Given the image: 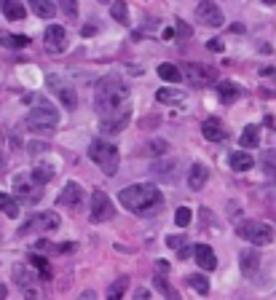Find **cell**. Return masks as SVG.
Here are the masks:
<instances>
[{
	"instance_id": "obj_1",
	"label": "cell",
	"mask_w": 276,
	"mask_h": 300,
	"mask_svg": "<svg viewBox=\"0 0 276 300\" xmlns=\"http://www.w3.org/2000/svg\"><path fill=\"white\" fill-rule=\"evenodd\" d=\"M129 83L118 75H105L94 86V107H97L100 118H113L129 113Z\"/></svg>"
},
{
	"instance_id": "obj_2",
	"label": "cell",
	"mask_w": 276,
	"mask_h": 300,
	"mask_svg": "<svg viewBox=\"0 0 276 300\" xmlns=\"http://www.w3.org/2000/svg\"><path fill=\"white\" fill-rule=\"evenodd\" d=\"M121 204L134 212V214H142V217H148V214H155V209L164 204V193L159 190V185L153 183H137V185H129L124 188L121 193H118Z\"/></svg>"
},
{
	"instance_id": "obj_3",
	"label": "cell",
	"mask_w": 276,
	"mask_h": 300,
	"mask_svg": "<svg viewBox=\"0 0 276 300\" xmlns=\"http://www.w3.org/2000/svg\"><path fill=\"white\" fill-rule=\"evenodd\" d=\"M89 158L97 164L107 177H113L118 172V161H121L118 158V148L107 139H91L89 142Z\"/></svg>"
},
{
	"instance_id": "obj_4",
	"label": "cell",
	"mask_w": 276,
	"mask_h": 300,
	"mask_svg": "<svg viewBox=\"0 0 276 300\" xmlns=\"http://www.w3.org/2000/svg\"><path fill=\"white\" fill-rule=\"evenodd\" d=\"M236 236L249 244H255V247H268L276 238V228L263 223V220H244L236 225Z\"/></svg>"
},
{
	"instance_id": "obj_5",
	"label": "cell",
	"mask_w": 276,
	"mask_h": 300,
	"mask_svg": "<svg viewBox=\"0 0 276 300\" xmlns=\"http://www.w3.org/2000/svg\"><path fill=\"white\" fill-rule=\"evenodd\" d=\"M59 124V110L56 105L49 99H38V105H32V110L27 115V129L30 131H54Z\"/></svg>"
},
{
	"instance_id": "obj_6",
	"label": "cell",
	"mask_w": 276,
	"mask_h": 300,
	"mask_svg": "<svg viewBox=\"0 0 276 300\" xmlns=\"http://www.w3.org/2000/svg\"><path fill=\"white\" fill-rule=\"evenodd\" d=\"M59 228V214L56 212H35L32 217H27V223L19 225V236H27V233H35V231H56Z\"/></svg>"
},
{
	"instance_id": "obj_7",
	"label": "cell",
	"mask_w": 276,
	"mask_h": 300,
	"mask_svg": "<svg viewBox=\"0 0 276 300\" xmlns=\"http://www.w3.org/2000/svg\"><path fill=\"white\" fill-rule=\"evenodd\" d=\"M113 214H115V207H113L110 196H107L105 190H94L91 204H89V220L91 223H107V220H113Z\"/></svg>"
},
{
	"instance_id": "obj_8",
	"label": "cell",
	"mask_w": 276,
	"mask_h": 300,
	"mask_svg": "<svg viewBox=\"0 0 276 300\" xmlns=\"http://www.w3.org/2000/svg\"><path fill=\"white\" fill-rule=\"evenodd\" d=\"M183 73H185L188 83H193V86H212V83H218V70L201 65V62H185Z\"/></svg>"
},
{
	"instance_id": "obj_9",
	"label": "cell",
	"mask_w": 276,
	"mask_h": 300,
	"mask_svg": "<svg viewBox=\"0 0 276 300\" xmlns=\"http://www.w3.org/2000/svg\"><path fill=\"white\" fill-rule=\"evenodd\" d=\"M41 183H38V179H35L32 174L27 177V174H19L16 179H14V190H16V196L22 198V201H25V204H35V201H41Z\"/></svg>"
},
{
	"instance_id": "obj_10",
	"label": "cell",
	"mask_w": 276,
	"mask_h": 300,
	"mask_svg": "<svg viewBox=\"0 0 276 300\" xmlns=\"http://www.w3.org/2000/svg\"><path fill=\"white\" fill-rule=\"evenodd\" d=\"M196 19L201 22L204 27H220L225 22L223 11H220V6L214 3V0H201V3L196 6Z\"/></svg>"
},
{
	"instance_id": "obj_11",
	"label": "cell",
	"mask_w": 276,
	"mask_h": 300,
	"mask_svg": "<svg viewBox=\"0 0 276 300\" xmlns=\"http://www.w3.org/2000/svg\"><path fill=\"white\" fill-rule=\"evenodd\" d=\"M49 86L54 89V94L59 97V102H62L67 110H75L78 107V94H75V89L70 86V83H65L59 75H49Z\"/></svg>"
},
{
	"instance_id": "obj_12",
	"label": "cell",
	"mask_w": 276,
	"mask_h": 300,
	"mask_svg": "<svg viewBox=\"0 0 276 300\" xmlns=\"http://www.w3.org/2000/svg\"><path fill=\"white\" fill-rule=\"evenodd\" d=\"M43 43L51 54H62L67 49V30L59 27V25H49L43 32Z\"/></svg>"
},
{
	"instance_id": "obj_13",
	"label": "cell",
	"mask_w": 276,
	"mask_h": 300,
	"mask_svg": "<svg viewBox=\"0 0 276 300\" xmlns=\"http://www.w3.org/2000/svg\"><path fill=\"white\" fill-rule=\"evenodd\" d=\"M59 207H70V209H81L83 201H86V190H83L78 183H67L59 193Z\"/></svg>"
},
{
	"instance_id": "obj_14",
	"label": "cell",
	"mask_w": 276,
	"mask_h": 300,
	"mask_svg": "<svg viewBox=\"0 0 276 300\" xmlns=\"http://www.w3.org/2000/svg\"><path fill=\"white\" fill-rule=\"evenodd\" d=\"M11 273H14V282L22 292H30L32 297H38V290H35V279H41V276H35L27 266H22V263H16L14 268H11Z\"/></svg>"
},
{
	"instance_id": "obj_15",
	"label": "cell",
	"mask_w": 276,
	"mask_h": 300,
	"mask_svg": "<svg viewBox=\"0 0 276 300\" xmlns=\"http://www.w3.org/2000/svg\"><path fill=\"white\" fill-rule=\"evenodd\" d=\"M239 266H242V273L247 279H255L258 268H260V255L255 249H242L239 252Z\"/></svg>"
},
{
	"instance_id": "obj_16",
	"label": "cell",
	"mask_w": 276,
	"mask_h": 300,
	"mask_svg": "<svg viewBox=\"0 0 276 300\" xmlns=\"http://www.w3.org/2000/svg\"><path fill=\"white\" fill-rule=\"evenodd\" d=\"M193 257H196L201 271H214V268H218V257H214V249L209 244H196Z\"/></svg>"
},
{
	"instance_id": "obj_17",
	"label": "cell",
	"mask_w": 276,
	"mask_h": 300,
	"mask_svg": "<svg viewBox=\"0 0 276 300\" xmlns=\"http://www.w3.org/2000/svg\"><path fill=\"white\" fill-rule=\"evenodd\" d=\"M201 134L207 137L209 142H223L228 137V131H225L223 121H218V118H207V121L201 124Z\"/></svg>"
},
{
	"instance_id": "obj_18",
	"label": "cell",
	"mask_w": 276,
	"mask_h": 300,
	"mask_svg": "<svg viewBox=\"0 0 276 300\" xmlns=\"http://www.w3.org/2000/svg\"><path fill=\"white\" fill-rule=\"evenodd\" d=\"M207 179H209V169L204 164L190 166V172H188V188L190 190H201L204 185H207Z\"/></svg>"
},
{
	"instance_id": "obj_19",
	"label": "cell",
	"mask_w": 276,
	"mask_h": 300,
	"mask_svg": "<svg viewBox=\"0 0 276 300\" xmlns=\"http://www.w3.org/2000/svg\"><path fill=\"white\" fill-rule=\"evenodd\" d=\"M228 164H231L233 172H249L252 166H255V158H252L247 150H236V153L228 155Z\"/></svg>"
},
{
	"instance_id": "obj_20",
	"label": "cell",
	"mask_w": 276,
	"mask_h": 300,
	"mask_svg": "<svg viewBox=\"0 0 276 300\" xmlns=\"http://www.w3.org/2000/svg\"><path fill=\"white\" fill-rule=\"evenodd\" d=\"M131 113H121V115H113V118H102V131L105 134H118V131H124L126 124H129Z\"/></svg>"
},
{
	"instance_id": "obj_21",
	"label": "cell",
	"mask_w": 276,
	"mask_h": 300,
	"mask_svg": "<svg viewBox=\"0 0 276 300\" xmlns=\"http://www.w3.org/2000/svg\"><path fill=\"white\" fill-rule=\"evenodd\" d=\"M0 8H3V16L11 19V22H22L27 16V8H25V3H19V0H3Z\"/></svg>"
},
{
	"instance_id": "obj_22",
	"label": "cell",
	"mask_w": 276,
	"mask_h": 300,
	"mask_svg": "<svg viewBox=\"0 0 276 300\" xmlns=\"http://www.w3.org/2000/svg\"><path fill=\"white\" fill-rule=\"evenodd\" d=\"M218 91H220V102L223 105H233L239 97H242V89H239L233 81H220L218 83Z\"/></svg>"
},
{
	"instance_id": "obj_23",
	"label": "cell",
	"mask_w": 276,
	"mask_h": 300,
	"mask_svg": "<svg viewBox=\"0 0 276 300\" xmlns=\"http://www.w3.org/2000/svg\"><path fill=\"white\" fill-rule=\"evenodd\" d=\"M188 94L183 89H159L155 91V102L161 105H177V102H185Z\"/></svg>"
},
{
	"instance_id": "obj_24",
	"label": "cell",
	"mask_w": 276,
	"mask_h": 300,
	"mask_svg": "<svg viewBox=\"0 0 276 300\" xmlns=\"http://www.w3.org/2000/svg\"><path fill=\"white\" fill-rule=\"evenodd\" d=\"M159 75L166 81V83H180L183 81V70H180L177 65H172V62H164V65H159Z\"/></svg>"
},
{
	"instance_id": "obj_25",
	"label": "cell",
	"mask_w": 276,
	"mask_h": 300,
	"mask_svg": "<svg viewBox=\"0 0 276 300\" xmlns=\"http://www.w3.org/2000/svg\"><path fill=\"white\" fill-rule=\"evenodd\" d=\"M27 3H30V8H32L41 19H54V14H56V8H54L51 0H27Z\"/></svg>"
},
{
	"instance_id": "obj_26",
	"label": "cell",
	"mask_w": 276,
	"mask_h": 300,
	"mask_svg": "<svg viewBox=\"0 0 276 300\" xmlns=\"http://www.w3.org/2000/svg\"><path fill=\"white\" fill-rule=\"evenodd\" d=\"M260 166H263V172H266V177L276 183V148H271L260 155Z\"/></svg>"
},
{
	"instance_id": "obj_27",
	"label": "cell",
	"mask_w": 276,
	"mask_h": 300,
	"mask_svg": "<svg viewBox=\"0 0 276 300\" xmlns=\"http://www.w3.org/2000/svg\"><path fill=\"white\" fill-rule=\"evenodd\" d=\"M0 46H6V49H25V46H30V38L27 35H6V32H0Z\"/></svg>"
},
{
	"instance_id": "obj_28",
	"label": "cell",
	"mask_w": 276,
	"mask_h": 300,
	"mask_svg": "<svg viewBox=\"0 0 276 300\" xmlns=\"http://www.w3.org/2000/svg\"><path fill=\"white\" fill-rule=\"evenodd\" d=\"M258 142H260V126H255V124L244 126V131H242V148H258Z\"/></svg>"
},
{
	"instance_id": "obj_29",
	"label": "cell",
	"mask_w": 276,
	"mask_h": 300,
	"mask_svg": "<svg viewBox=\"0 0 276 300\" xmlns=\"http://www.w3.org/2000/svg\"><path fill=\"white\" fill-rule=\"evenodd\" d=\"M0 212H6V217H11V220L19 217V204L8 193H3V190H0Z\"/></svg>"
},
{
	"instance_id": "obj_30",
	"label": "cell",
	"mask_w": 276,
	"mask_h": 300,
	"mask_svg": "<svg viewBox=\"0 0 276 300\" xmlns=\"http://www.w3.org/2000/svg\"><path fill=\"white\" fill-rule=\"evenodd\" d=\"M110 14H113V19L118 22V25H129V6L124 3V0L110 3Z\"/></svg>"
},
{
	"instance_id": "obj_31",
	"label": "cell",
	"mask_w": 276,
	"mask_h": 300,
	"mask_svg": "<svg viewBox=\"0 0 276 300\" xmlns=\"http://www.w3.org/2000/svg\"><path fill=\"white\" fill-rule=\"evenodd\" d=\"M30 263L41 271V279H43V282L51 279V266H49V260H46V257H41V255H30Z\"/></svg>"
},
{
	"instance_id": "obj_32",
	"label": "cell",
	"mask_w": 276,
	"mask_h": 300,
	"mask_svg": "<svg viewBox=\"0 0 276 300\" xmlns=\"http://www.w3.org/2000/svg\"><path fill=\"white\" fill-rule=\"evenodd\" d=\"M32 177L38 179L41 185H46V183H51L54 169H51V166H46V164H38V166H35V169H32Z\"/></svg>"
},
{
	"instance_id": "obj_33",
	"label": "cell",
	"mask_w": 276,
	"mask_h": 300,
	"mask_svg": "<svg viewBox=\"0 0 276 300\" xmlns=\"http://www.w3.org/2000/svg\"><path fill=\"white\" fill-rule=\"evenodd\" d=\"M153 284H155V290H159L164 297H177V292H174V287L164 279V276H153Z\"/></svg>"
},
{
	"instance_id": "obj_34",
	"label": "cell",
	"mask_w": 276,
	"mask_h": 300,
	"mask_svg": "<svg viewBox=\"0 0 276 300\" xmlns=\"http://www.w3.org/2000/svg\"><path fill=\"white\" fill-rule=\"evenodd\" d=\"M166 150H169V142L166 139H153L145 145V155H164Z\"/></svg>"
},
{
	"instance_id": "obj_35",
	"label": "cell",
	"mask_w": 276,
	"mask_h": 300,
	"mask_svg": "<svg viewBox=\"0 0 276 300\" xmlns=\"http://www.w3.org/2000/svg\"><path fill=\"white\" fill-rule=\"evenodd\" d=\"M188 284L193 287V290L199 292V295H207L209 292V282L204 279V276H199V273H193V276H188Z\"/></svg>"
},
{
	"instance_id": "obj_36",
	"label": "cell",
	"mask_w": 276,
	"mask_h": 300,
	"mask_svg": "<svg viewBox=\"0 0 276 300\" xmlns=\"http://www.w3.org/2000/svg\"><path fill=\"white\" fill-rule=\"evenodd\" d=\"M190 220H193V212H190L188 207H180V209L174 212V223H177L180 228H188Z\"/></svg>"
},
{
	"instance_id": "obj_37",
	"label": "cell",
	"mask_w": 276,
	"mask_h": 300,
	"mask_svg": "<svg viewBox=\"0 0 276 300\" xmlns=\"http://www.w3.org/2000/svg\"><path fill=\"white\" fill-rule=\"evenodd\" d=\"M59 8H62L65 16H70V19L78 16V0H59Z\"/></svg>"
},
{
	"instance_id": "obj_38",
	"label": "cell",
	"mask_w": 276,
	"mask_h": 300,
	"mask_svg": "<svg viewBox=\"0 0 276 300\" xmlns=\"http://www.w3.org/2000/svg\"><path fill=\"white\" fill-rule=\"evenodd\" d=\"M126 287H129V279H126V276H121V279H118L115 284H110V290H107V295H110V297H121Z\"/></svg>"
},
{
	"instance_id": "obj_39",
	"label": "cell",
	"mask_w": 276,
	"mask_h": 300,
	"mask_svg": "<svg viewBox=\"0 0 276 300\" xmlns=\"http://www.w3.org/2000/svg\"><path fill=\"white\" fill-rule=\"evenodd\" d=\"M177 166V161H164V164H155L153 166V174H161V177H172V169Z\"/></svg>"
},
{
	"instance_id": "obj_40",
	"label": "cell",
	"mask_w": 276,
	"mask_h": 300,
	"mask_svg": "<svg viewBox=\"0 0 276 300\" xmlns=\"http://www.w3.org/2000/svg\"><path fill=\"white\" fill-rule=\"evenodd\" d=\"M174 32L180 35V38H190V35H193V30H190L183 19H177V22H174Z\"/></svg>"
},
{
	"instance_id": "obj_41",
	"label": "cell",
	"mask_w": 276,
	"mask_h": 300,
	"mask_svg": "<svg viewBox=\"0 0 276 300\" xmlns=\"http://www.w3.org/2000/svg\"><path fill=\"white\" fill-rule=\"evenodd\" d=\"M207 49H209V51H214V54H223V51H225V43H223L220 38H212V41L207 43Z\"/></svg>"
},
{
	"instance_id": "obj_42",
	"label": "cell",
	"mask_w": 276,
	"mask_h": 300,
	"mask_svg": "<svg viewBox=\"0 0 276 300\" xmlns=\"http://www.w3.org/2000/svg\"><path fill=\"white\" fill-rule=\"evenodd\" d=\"M193 252H196V247H180L177 257H180V260H188V257H193Z\"/></svg>"
},
{
	"instance_id": "obj_43",
	"label": "cell",
	"mask_w": 276,
	"mask_h": 300,
	"mask_svg": "<svg viewBox=\"0 0 276 300\" xmlns=\"http://www.w3.org/2000/svg\"><path fill=\"white\" fill-rule=\"evenodd\" d=\"M27 150L35 155V153H43V150H46V145H43V142H30V145H27Z\"/></svg>"
},
{
	"instance_id": "obj_44",
	"label": "cell",
	"mask_w": 276,
	"mask_h": 300,
	"mask_svg": "<svg viewBox=\"0 0 276 300\" xmlns=\"http://www.w3.org/2000/svg\"><path fill=\"white\" fill-rule=\"evenodd\" d=\"M166 244H169L172 249L174 247H183V236H169V238H166Z\"/></svg>"
},
{
	"instance_id": "obj_45",
	"label": "cell",
	"mask_w": 276,
	"mask_h": 300,
	"mask_svg": "<svg viewBox=\"0 0 276 300\" xmlns=\"http://www.w3.org/2000/svg\"><path fill=\"white\" fill-rule=\"evenodd\" d=\"M260 75H266V78H276V70H273V67H263V70H260Z\"/></svg>"
},
{
	"instance_id": "obj_46",
	"label": "cell",
	"mask_w": 276,
	"mask_h": 300,
	"mask_svg": "<svg viewBox=\"0 0 276 300\" xmlns=\"http://www.w3.org/2000/svg\"><path fill=\"white\" fill-rule=\"evenodd\" d=\"M56 249H59V252H75V244H73V242H70V244H59Z\"/></svg>"
},
{
	"instance_id": "obj_47",
	"label": "cell",
	"mask_w": 276,
	"mask_h": 300,
	"mask_svg": "<svg viewBox=\"0 0 276 300\" xmlns=\"http://www.w3.org/2000/svg\"><path fill=\"white\" fill-rule=\"evenodd\" d=\"M134 295H137L140 300H148V297H150V292H148V290H142V287H140V290H137Z\"/></svg>"
},
{
	"instance_id": "obj_48",
	"label": "cell",
	"mask_w": 276,
	"mask_h": 300,
	"mask_svg": "<svg viewBox=\"0 0 276 300\" xmlns=\"http://www.w3.org/2000/svg\"><path fill=\"white\" fill-rule=\"evenodd\" d=\"M94 32H97V27H94V25H86V27H83V35H86V38H89V35H94Z\"/></svg>"
},
{
	"instance_id": "obj_49",
	"label": "cell",
	"mask_w": 276,
	"mask_h": 300,
	"mask_svg": "<svg viewBox=\"0 0 276 300\" xmlns=\"http://www.w3.org/2000/svg\"><path fill=\"white\" fill-rule=\"evenodd\" d=\"M8 295V290H6V284H0V297H6Z\"/></svg>"
},
{
	"instance_id": "obj_50",
	"label": "cell",
	"mask_w": 276,
	"mask_h": 300,
	"mask_svg": "<svg viewBox=\"0 0 276 300\" xmlns=\"http://www.w3.org/2000/svg\"><path fill=\"white\" fill-rule=\"evenodd\" d=\"M260 3H266V6H276V0H260Z\"/></svg>"
},
{
	"instance_id": "obj_51",
	"label": "cell",
	"mask_w": 276,
	"mask_h": 300,
	"mask_svg": "<svg viewBox=\"0 0 276 300\" xmlns=\"http://www.w3.org/2000/svg\"><path fill=\"white\" fill-rule=\"evenodd\" d=\"M0 174H3V172H0Z\"/></svg>"
}]
</instances>
